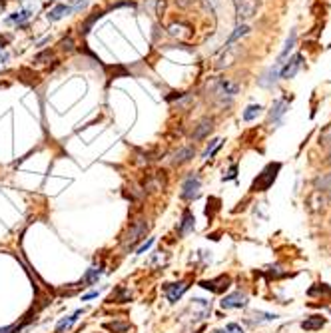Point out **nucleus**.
Instances as JSON below:
<instances>
[{
    "label": "nucleus",
    "instance_id": "1",
    "mask_svg": "<svg viewBox=\"0 0 331 333\" xmlns=\"http://www.w3.org/2000/svg\"><path fill=\"white\" fill-rule=\"evenodd\" d=\"M279 170H281V164H279V162L267 164V166L261 170V174H258V178L254 180L252 190H254V192H265V190H270V188H272V184L276 182Z\"/></svg>",
    "mask_w": 331,
    "mask_h": 333
},
{
    "label": "nucleus",
    "instance_id": "2",
    "mask_svg": "<svg viewBox=\"0 0 331 333\" xmlns=\"http://www.w3.org/2000/svg\"><path fill=\"white\" fill-rule=\"evenodd\" d=\"M148 234V223L144 220H136V222L130 225V230L126 232V236L122 238V249L128 252L132 249L140 240H144Z\"/></svg>",
    "mask_w": 331,
    "mask_h": 333
},
{
    "label": "nucleus",
    "instance_id": "3",
    "mask_svg": "<svg viewBox=\"0 0 331 333\" xmlns=\"http://www.w3.org/2000/svg\"><path fill=\"white\" fill-rule=\"evenodd\" d=\"M200 185H202L200 176H198V174H190V176L184 180V184H182V192H180L182 200H188V202L196 200V198L200 196Z\"/></svg>",
    "mask_w": 331,
    "mask_h": 333
},
{
    "label": "nucleus",
    "instance_id": "4",
    "mask_svg": "<svg viewBox=\"0 0 331 333\" xmlns=\"http://www.w3.org/2000/svg\"><path fill=\"white\" fill-rule=\"evenodd\" d=\"M258 10H259V0H241L238 6H236L238 22L254 18L258 14Z\"/></svg>",
    "mask_w": 331,
    "mask_h": 333
},
{
    "label": "nucleus",
    "instance_id": "5",
    "mask_svg": "<svg viewBox=\"0 0 331 333\" xmlns=\"http://www.w3.org/2000/svg\"><path fill=\"white\" fill-rule=\"evenodd\" d=\"M214 130V118H203L198 122V126H194V132H192V140L194 142H200L203 138H208Z\"/></svg>",
    "mask_w": 331,
    "mask_h": 333
},
{
    "label": "nucleus",
    "instance_id": "6",
    "mask_svg": "<svg viewBox=\"0 0 331 333\" xmlns=\"http://www.w3.org/2000/svg\"><path fill=\"white\" fill-rule=\"evenodd\" d=\"M247 305V296L236 292V294H230L221 299V307L223 309H239V307H245Z\"/></svg>",
    "mask_w": 331,
    "mask_h": 333
},
{
    "label": "nucleus",
    "instance_id": "7",
    "mask_svg": "<svg viewBox=\"0 0 331 333\" xmlns=\"http://www.w3.org/2000/svg\"><path fill=\"white\" fill-rule=\"evenodd\" d=\"M230 283H232V279L227 278V276H220V278H216V279H205V281H202L200 285H202L203 289L214 292V294H221V292H225V289L230 287Z\"/></svg>",
    "mask_w": 331,
    "mask_h": 333
},
{
    "label": "nucleus",
    "instance_id": "8",
    "mask_svg": "<svg viewBox=\"0 0 331 333\" xmlns=\"http://www.w3.org/2000/svg\"><path fill=\"white\" fill-rule=\"evenodd\" d=\"M301 64H303V56L301 54H297V56H294L281 70H279V76L283 78V80H289V78H294L297 72H299V68H301Z\"/></svg>",
    "mask_w": 331,
    "mask_h": 333
},
{
    "label": "nucleus",
    "instance_id": "9",
    "mask_svg": "<svg viewBox=\"0 0 331 333\" xmlns=\"http://www.w3.org/2000/svg\"><path fill=\"white\" fill-rule=\"evenodd\" d=\"M239 92V84L236 82H230V80H225V78H221L218 80V84H216V94L221 96V98H234L236 94Z\"/></svg>",
    "mask_w": 331,
    "mask_h": 333
},
{
    "label": "nucleus",
    "instance_id": "10",
    "mask_svg": "<svg viewBox=\"0 0 331 333\" xmlns=\"http://www.w3.org/2000/svg\"><path fill=\"white\" fill-rule=\"evenodd\" d=\"M185 289H188V283H185V281H178V283H168V285L164 287L166 297H168V301H170V303H176V301L182 297V294H184Z\"/></svg>",
    "mask_w": 331,
    "mask_h": 333
},
{
    "label": "nucleus",
    "instance_id": "11",
    "mask_svg": "<svg viewBox=\"0 0 331 333\" xmlns=\"http://www.w3.org/2000/svg\"><path fill=\"white\" fill-rule=\"evenodd\" d=\"M194 227H196V218H194V214L185 207L184 214H182V222L178 225V234H180V236H188V234L194 232Z\"/></svg>",
    "mask_w": 331,
    "mask_h": 333
},
{
    "label": "nucleus",
    "instance_id": "12",
    "mask_svg": "<svg viewBox=\"0 0 331 333\" xmlns=\"http://www.w3.org/2000/svg\"><path fill=\"white\" fill-rule=\"evenodd\" d=\"M194 148L192 146H184V148H180L174 156H172V164H176V166H180V164H185V162H190L192 158H194Z\"/></svg>",
    "mask_w": 331,
    "mask_h": 333
},
{
    "label": "nucleus",
    "instance_id": "13",
    "mask_svg": "<svg viewBox=\"0 0 331 333\" xmlns=\"http://www.w3.org/2000/svg\"><path fill=\"white\" fill-rule=\"evenodd\" d=\"M287 108H289V102L285 100V98H279V100H276L274 102V106H272V110H270V120H274V122H277L285 112H287Z\"/></svg>",
    "mask_w": 331,
    "mask_h": 333
},
{
    "label": "nucleus",
    "instance_id": "14",
    "mask_svg": "<svg viewBox=\"0 0 331 333\" xmlns=\"http://www.w3.org/2000/svg\"><path fill=\"white\" fill-rule=\"evenodd\" d=\"M295 40H297V32H295V28L289 32V36H287V40H285V46H283V50L279 52V56H277V64H283V60L289 56V52L294 50L295 46Z\"/></svg>",
    "mask_w": 331,
    "mask_h": 333
},
{
    "label": "nucleus",
    "instance_id": "15",
    "mask_svg": "<svg viewBox=\"0 0 331 333\" xmlns=\"http://www.w3.org/2000/svg\"><path fill=\"white\" fill-rule=\"evenodd\" d=\"M72 12V8L68 6V4H56L54 8L46 14V18L48 20H52V22H56V20H60V18H64V16H68Z\"/></svg>",
    "mask_w": 331,
    "mask_h": 333
},
{
    "label": "nucleus",
    "instance_id": "16",
    "mask_svg": "<svg viewBox=\"0 0 331 333\" xmlns=\"http://www.w3.org/2000/svg\"><path fill=\"white\" fill-rule=\"evenodd\" d=\"M279 66H281V64H274V66H272V68H270L265 74L259 78V84H261V86H265V88H267V86H274V84L277 82V72H279Z\"/></svg>",
    "mask_w": 331,
    "mask_h": 333
},
{
    "label": "nucleus",
    "instance_id": "17",
    "mask_svg": "<svg viewBox=\"0 0 331 333\" xmlns=\"http://www.w3.org/2000/svg\"><path fill=\"white\" fill-rule=\"evenodd\" d=\"M32 16V10H28V8H24V10H20V12H14V14H10L8 18H6V22L8 24H16V26H24V22Z\"/></svg>",
    "mask_w": 331,
    "mask_h": 333
},
{
    "label": "nucleus",
    "instance_id": "18",
    "mask_svg": "<svg viewBox=\"0 0 331 333\" xmlns=\"http://www.w3.org/2000/svg\"><path fill=\"white\" fill-rule=\"evenodd\" d=\"M102 272H104V267H102V265H98V267H90V269L86 272V276L82 278V287L96 283V281H98V278L102 276Z\"/></svg>",
    "mask_w": 331,
    "mask_h": 333
},
{
    "label": "nucleus",
    "instance_id": "19",
    "mask_svg": "<svg viewBox=\"0 0 331 333\" xmlns=\"http://www.w3.org/2000/svg\"><path fill=\"white\" fill-rule=\"evenodd\" d=\"M325 325V319L323 317H319V315H313L309 319H305L303 323H301V327L305 329V331H315V329H321Z\"/></svg>",
    "mask_w": 331,
    "mask_h": 333
},
{
    "label": "nucleus",
    "instance_id": "20",
    "mask_svg": "<svg viewBox=\"0 0 331 333\" xmlns=\"http://www.w3.org/2000/svg\"><path fill=\"white\" fill-rule=\"evenodd\" d=\"M130 299H132V294H130V289H126V287H118L110 296L112 303H126Z\"/></svg>",
    "mask_w": 331,
    "mask_h": 333
},
{
    "label": "nucleus",
    "instance_id": "21",
    "mask_svg": "<svg viewBox=\"0 0 331 333\" xmlns=\"http://www.w3.org/2000/svg\"><path fill=\"white\" fill-rule=\"evenodd\" d=\"M250 32V26L247 24H241V26H238L234 32H232V36L227 38V42H225V48H232V44L236 42V40H239V38H243L245 34Z\"/></svg>",
    "mask_w": 331,
    "mask_h": 333
},
{
    "label": "nucleus",
    "instance_id": "22",
    "mask_svg": "<svg viewBox=\"0 0 331 333\" xmlns=\"http://www.w3.org/2000/svg\"><path fill=\"white\" fill-rule=\"evenodd\" d=\"M261 110H263V108H261L259 104H250V106L243 110V120H245V122H252V120H256Z\"/></svg>",
    "mask_w": 331,
    "mask_h": 333
},
{
    "label": "nucleus",
    "instance_id": "23",
    "mask_svg": "<svg viewBox=\"0 0 331 333\" xmlns=\"http://www.w3.org/2000/svg\"><path fill=\"white\" fill-rule=\"evenodd\" d=\"M80 314H82V311L78 309V311H76V314H74V315H70V317H66V319H62V321H60V323L56 325V333H64V331H66V329H68V327L72 325L74 321H76V319L80 317Z\"/></svg>",
    "mask_w": 331,
    "mask_h": 333
},
{
    "label": "nucleus",
    "instance_id": "24",
    "mask_svg": "<svg viewBox=\"0 0 331 333\" xmlns=\"http://www.w3.org/2000/svg\"><path fill=\"white\" fill-rule=\"evenodd\" d=\"M313 184H315V188H317V190H321V192H323V190H327V192H329V190H331V174H325V176L315 178V182H313Z\"/></svg>",
    "mask_w": 331,
    "mask_h": 333
},
{
    "label": "nucleus",
    "instance_id": "25",
    "mask_svg": "<svg viewBox=\"0 0 331 333\" xmlns=\"http://www.w3.org/2000/svg\"><path fill=\"white\" fill-rule=\"evenodd\" d=\"M104 327L110 329V331H114V333H126L130 329V325L126 323V321H112V323H106Z\"/></svg>",
    "mask_w": 331,
    "mask_h": 333
},
{
    "label": "nucleus",
    "instance_id": "26",
    "mask_svg": "<svg viewBox=\"0 0 331 333\" xmlns=\"http://www.w3.org/2000/svg\"><path fill=\"white\" fill-rule=\"evenodd\" d=\"M102 16H104V10H96V12H94L90 18H86L84 26H82V32H84V34H88V32H90V28H92L94 22H96L98 18H102Z\"/></svg>",
    "mask_w": 331,
    "mask_h": 333
},
{
    "label": "nucleus",
    "instance_id": "27",
    "mask_svg": "<svg viewBox=\"0 0 331 333\" xmlns=\"http://www.w3.org/2000/svg\"><path fill=\"white\" fill-rule=\"evenodd\" d=\"M319 144L325 146V148H331V126H325V128L321 130V134H319Z\"/></svg>",
    "mask_w": 331,
    "mask_h": 333
},
{
    "label": "nucleus",
    "instance_id": "28",
    "mask_svg": "<svg viewBox=\"0 0 331 333\" xmlns=\"http://www.w3.org/2000/svg\"><path fill=\"white\" fill-rule=\"evenodd\" d=\"M220 146H221V140H212V142H210V146H208V148L203 150L202 158H203V160H208V158H212V156L216 154V150L220 148Z\"/></svg>",
    "mask_w": 331,
    "mask_h": 333
},
{
    "label": "nucleus",
    "instance_id": "29",
    "mask_svg": "<svg viewBox=\"0 0 331 333\" xmlns=\"http://www.w3.org/2000/svg\"><path fill=\"white\" fill-rule=\"evenodd\" d=\"M232 62H234V54L225 48V54L220 58V62H218V68H227V66H232Z\"/></svg>",
    "mask_w": 331,
    "mask_h": 333
},
{
    "label": "nucleus",
    "instance_id": "30",
    "mask_svg": "<svg viewBox=\"0 0 331 333\" xmlns=\"http://www.w3.org/2000/svg\"><path fill=\"white\" fill-rule=\"evenodd\" d=\"M52 58H54V52H52V50H44V52H40V54L34 56V62L44 64V62H50Z\"/></svg>",
    "mask_w": 331,
    "mask_h": 333
},
{
    "label": "nucleus",
    "instance_id": "31",
    "mask_svg": "<svg viewBox=\"0 0 331 333\" xmlns=\"http://www.w3.org/2000/svg\"><path fill=\"white\" fill-rule=\"evenodd\" d=\"M214 333H243V329H241V325H238V323H227L225 329H216Z\"/></svg>",
    "mask_w": 331,
    "mask_h": 333
},
{
    "label": "nucleus",
    "instance_id": "32",
    "mask_svg": "<svg viewBox=\"0 0 331 333\" xmlns=\"http://www.w3.org/2000/svg\"><path fill=\"white\" fill-rule=\"evenodd\" d=\"M277 315L276 314H256V319L254 323H263V321H276Z\"/></svg>",
    "mask_w": 331,
    "mask_h": 333
},
{
    "label": "nucleus",
    "instance_id": "33",
    "mask_svg": "<svg viewBox=\"0 0 331 333\" xmlns=\"http://www.w3.org/2000/svg\"><path fill=\"white\" fill-rule=\"evenodd\" d=\"M70 8H72V12H80L84 6H86V0H70V4H68Z\"/></svg>",
    "mask_w": 331,
    "mask_h": 333
},
{
    "label": "nucleus",
    "instance_id": "34",
    "mask_svg": "<svg viewBox=\"0 0 331 333\" xmlns=\"http://www.w3.org/2000/svg\"><path fill=\"white\" fill-rule=\"evenodd\" d=\"M315 294H331V287H327V285L312 287V289H309V296H315Z\"/></svg>",
    "mask_w": 331,
    "mask_h": 333
},
{
    "label": "nucleus",
    "instance_id": "35",
    "mask_svg": "<svg viewBox=\"0 0 331 333\" xmlns=\"http://www.w3.org/2000/svg\"><path fill=\"white\" fill-rule=\"evenodd\" d=\"M60 48H62V50H72V48H74V40L70 36L64 38V40L60 42Z\"/></svg>",
    "mask_w": 331,
    "mask_h": 333
},
{
    "label": "nucleus",
    "instance_id": "36",
    "mask_svg": "<svg viewBox=\"0 0 331 333\" xmlns=\"http://www.w3.org/2000/svg\"><path fill=\"white\" fill-rule=\"evenodd\" d=\"M154 238H150V240L146 241V243H142V245H140V247H138V254H146L148 249H150V247H152V245H154Z\"/></svg>",
    "mask_w": 331,
    "mask_h": 333
},
{
    "label": "nucleus",
    "instance_id": "37",
    "mask_svg": "<svg viewBox=\"0 0 331 333\" xmlns=\"http://www.w3.org/2000/svg\"><path fill=\"white\" fill-rule=\"evenodd\" d=\"M92 297H98V292H92V294L84 296V297H82V301H86V299H92Z\"/></svg>",
    "mask_w": 331,
    "mask_h": 333
},
{
    "label": "nucleus",
    "instance_id": "38",
    "mask_svg": "<svg viewBox=\"0 0 331 333\" xmlns=\"http://www.w3.org/2000/svg\"><path fill=\"white\" fill-rule=\"evenodd\" d=\"M2 50H4V42L0 40V52H2Z\"/></svg>",
    "mask_w": 331,
    "mask_h": 333
},
{
    "label": "nucleus",
    "instance_id": "39",
    "mask_svg": "<svg viewBox=\"0 0 331 333\" xmlns=\"http://www.w3.org/2000/svg\"><path fill=\"white\" fill-rule=\"evenodd\" d=\"M239 2H241V0H234V4H236V6H238Z\"/></svg>",
    "mask_w": 331,
    "mask_h": 333
},
{
    "label": "nucleus",
    "instance_id": "40",
    "mask_svg": "<svg viewBox=\"0 0 331 333\" xmlns=\"http://www.w3.org/2000/svg\"><path fill=\"white\" fill-rule=\"evenodd\" d=\"M329 200H331V190H329Z\"/></svg>",
    "mask_w": 331,
    "mask_h": 333
},
{
    "label": "nucleus",
    "instance_id": "41",
    "mask_svg": "<svg viewBox=\"0 0 331 333\" xmlns=\"http://www.w3.org/2000/svg\"><path fill=\"white\" fill-rule=\"evenodd\" d=\"M329 162H331V152H329Z\"/></svg>",
    "mask_w": 331,
    "mask_h": 333
},
{
    "label": "nucleus",
    "instance_id": "42",
    "mask_svg": "<svg viewBox=\"0 0 331 333\" xmlns=\"http://www.w3.org/2000/svg\"><path fill=\"white\" fill-rule=\"evenodd\" d=\"M0 86H2V84H0Z\"/></svg>",
    "mask_w": 331,
    "mask_h": 333
}]
</instances>
